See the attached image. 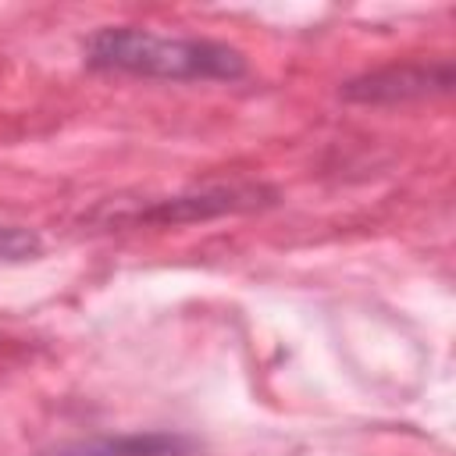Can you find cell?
<instances>
[{"label":"cell","instance_id":"6da1fadb","mask_svg":"<svg viewBox=\"0 0 456 456\" xmlns=\"http://www.w3.org/2000/svg\"><path fill=\"white\" fill-rule=\"evenodd\" d=\"M86 64L96 71H125L142 78H242L246 57L242 50L200 39V36H160L150 28H128L110 25L89 36L86 43Z\"/></svg>","mask_w":456,"mask_h":456},{"label":"cell","instance_id":"7a4b0ae2","mask_svg":"<svg viewBox=\"0 0 456 456\" xmlns=\"http://www.w3.org/2000/svg\"><path fill=\"white\" fill-rule=\"evenodd\" d=\"M449 86H452L449 61H420V64H392V68L360 75L342 86V96L356 103H395V100L449 93Z\"/></svg>","mask_w":456,"mask_h":456},{"label":"cell","instance_id":"3957f363","mask_svg":"<svg viewBox=\"0 0 456 456\" xmlns=\"http://www.w3.org/2000/svg\"><path fill=\"white\" fill-rule=\"evenodd\" d=\"M264 203H274V192L264 185H217V189H203V192L157 200L146 210L132 214V221L178 224V221H200V217H217V214H232V210H253Z\"/></svg>","mask_w":456,"mask_h":456},{"label":"cell","instance_id":"277c9868","mask_svg":"<svg viewBox=\"0 0 456 456\" xmlns=\"http://www.w3.org/2000/svg\"><path fill=\"white\" fill-rule=\"evenodd\" d=\"M189 452V442L167 431H146V435H118V438H93L82 445L64 449L61 456H182Z\"/></svg>","mask_w":456,"mask_h":456},{"label":"cell","instance_id":"5b68a950","mask_svg":"<svg viewBox=\"0 0 456 456\" xmlns=\"http://www.w3.org/2000/svg\"><path fill=\"white\" fill-rule=\"evenodd\" d=\"M43 253V239L21 224H0V264H25Z\"/></svg>","mask_w":456,"mask_h":456}]
</instances>
